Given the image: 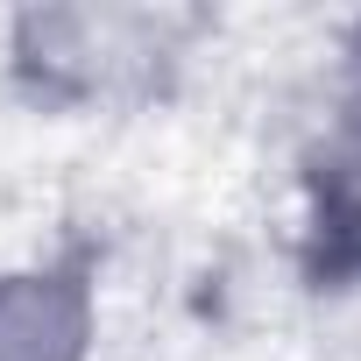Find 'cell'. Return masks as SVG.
<instances>
[{
	"label": "cell",
	"instance_id": "cell-1",
	"mask_svg": "<svg viewBox=\"0 0 361 361\" xmlns=\"http://www.w3.org/2000/svg\"><path fill=\"white\" fill-rule=\"evenodd\" d=\"M213 22L170 0H57L15 8L0 29L8 85L50 114H121L163 99Z\"/></svg>",
	"mask_w": 361,
	"mask_h": 361
},
{
	"label": "cell",
	"instance_id": "cell-2",
	"mask_svg": "<svg viewBox=\"0 0 361 361\" xmlns=\"http://www.w3.org/2000/svg\"><path fill=\"white\" fill-rule=\"evenodd\" d=\"M298 255L312 283H361V15L340 29L298 149Z\"/></svg>",
	"mask_w": 361,
	"mask_h": 361
},
{
	"label": "cell",
	"instance_id": "cell-3",
	"mask_svg": "<svg viewBox=\"0 0 361 361\" xmlns=\"http://www.w3.org/2000/svg\"><path fill=\"white\" fill-rule=\"evenodd\" d=\"M99 269L92 255H29L0 269V361H92Z\"/></svg>",
	"mask_w": 361,
	"mask_h": 361
}]
</instances>
